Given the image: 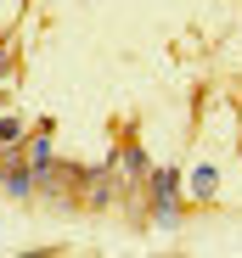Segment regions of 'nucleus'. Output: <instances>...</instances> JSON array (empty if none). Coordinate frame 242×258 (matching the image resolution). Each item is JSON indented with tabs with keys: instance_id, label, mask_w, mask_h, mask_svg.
<instances>
[{
	"instance_id": "7ed1b4c3",
	"label": "nucleus",
	"mask_w": 242,
	"mask_h": 258,
	"mask_svg": "<svg viewBox=\"0 0 242 258\" xmlns=\"http://www.w3.org/2000/svg\"><path fill=\"white\" fill-rule=\"evenodd\" d=\"M23 157H28V168H34V174H39V168H51V163H57V141H51V123H39L34 135L23 141Z\"/></svg>"
},
{
	"instance_id": "20e7f679",
	"label": "nucleus",
	"mask_w": 242,
	"mask_h": 258,
	"mask_svg": "<svg viewBox=\"0 0 242 258\" xmlns=\"http://www.w3.org/2000/svg\"><path fill=\"white\" fill-rule=\"evenodd\" d=\"M214 191H220V168H214V163L186 168V197H191V202H214Z\"/></svg>"
},
{
	"instance_id": "f257e3e1",
	"label": "nucleus",
	"mask_w": 242,
	"mask_h": 258,
	"mask_svg": "<svg viewBox=\"0 0 242 258\" xmlns=\"http://www.w3.org/2000/svg\"><path fill=\"white\" fill-rule=\"evenodd\" d=\"M191 197H186V168H175V163H164L158 168L152 163V174H147V213H158V208H186Z\"/></svg>"
},
{
	"instance_id": "39448f33",
	"label": "nucleus",
	"mask_w": 242,
	"mask_h": 258,
	"mask_svg": "<svg viewBox=\"0 0 242 258\" xmlns=\"http://www.w3.org/2000/svg\"><path fill=\"white\" fill-rule=\"evenodd\" d=\"M186 208H191V202H186ZM186 208H158V213H147V225H152V230H180V225H186Z\"/></svg>"
},
{
	"instance_id": "f03ea898",
	"label": "nucleus",
	"mask_w": 242,
	"mask_h": 258,
	"mask_svg": "<svg viewBox=\"0 0 242 258\" xmlns=\"http://www.w3.org/2000/svg\"><path fill=\"white\" fill-rule=\"evenodd\" d=\"M0 191H6L12 202H28V197H39V180H34V168H28V157L6 163V174H0Z\"/></svg>"
}]
</instances>
